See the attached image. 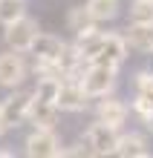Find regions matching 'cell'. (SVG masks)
<instances>
[{
	"mask_svg": "<svg viewBox=\"0 0 153 158\" xmlns=\"http://www.w3.org/2000/svg\"><path fill=\"white\" fill-rule=\"evenodd\" d=\"M81 86L87 89V95L104 98L110 92H116L119 86V66H107V63H87L81 72Z\"/></svg>",
	"mask_w": 153,
	"mask_h": 158,
	"instance_id": "obj_1",
	"label": "cell"
},
{
	"mask_svg": "<svg viewBox=\"0 0 153 158\" xmlns=\"http://www.w3.org/2000/svg\"><path fill=\"white\" fill-rule=\"evenodd\" d=\"M41 35V26H38V20L26 12L23 17H17V20L6 23L3 26V40H6V49H15V52H23L29 55L35 38Z\"/></svg>",
	"mask_w": 153,
	"mask_h": 158,
	"instance_id": "obj_2",
	"label": "cell"
},
{
	"mask_svg": "<svg viewBox=\"0 0 153 158\" xmlns=\"http://www.w3.org/2000/svg\"><path fill=\"white\" fill-rule=\"evenodd\" d=\"M23 152L29 158H61L64 155V141L55 129L32 127V132L23 141Z\"/></svg>",
	"mask_w": 153,
	"mask_h": 158,
	"instance_id": "obj_3",
	"label": "cell"
},
{
	"mask_svg": "<svg viewBox=\"0 0 153 158\" xmlns=\"http://www.w3.org/2000/svg\"><path fill=\"white\" fill-rule=\"evenodd\" d=\"M119 132L121 129H116V127H110V124H104V121L95 118L92 124L84 129L81 141L87 144V150H90L92 158H104V155H113L116 141H119Z\"/></svg>",
	"mask_w": 153,
	"mask_h": 158,
	"instance_id": "obj_4",
	"label": "cell"
},
{
	"mask_svg": "<svg viewBox=\"0 0 153 158\" xmlns=\"http://www.w3.org/2000/svg\"><path fill=\"white\" fill-rule=\"evenodd\" d=\"M29 106H32V89H9V95L0 101V115H3V124L9 129L26 124V115H29Z\"/></svg>",
	"mask_w": 153,
	"mask_h": 158,
	"instance_id": "obj_5",
	"label": "cell"
},
{
	"mask_svg": "<svg viewBox=\"0 0 153 158\" xmlns=\"http://www.w3.org/2000/svg\"><path fill=\"white\" fill-rule=\"evenodd\" d=\"M29 75H32V72H29V63H26L23 52H15V49L0 52V86H3V89L23 86Z\"/></svg>",
	"mask_w": 153,
	"mask_h": 158,
	"instance_id": "obj_6",
	"label": "cell"
},
{
	"mask_svg": "<svg viewBox=\"0 0 153 158\" xmlns=\"http://www.w3.org/2000/svg\"><path fill=\"white\" fill-rule=\"evenodd\" d=\"M130 112L139 121L153 115V69H139L133 75V101Z\"/></svg>",
	"mask_w": 153,
	"mask_h": 158,
	"instance_id": "obj_7",
	"label": "cell"
},
{
	"mask_svg": "<svg viewBox=\"0 0 153 158\" xmlns=\"http://www.w3.org/2000/svg\"><path fill=\"white\" fill-rule=\"evenodd\" d=\"M90 101L92 98L81 86V78H61V89H58V98H55L61 112H87Z\"/></svg>",
	"mask_w": 153,
	"mask_h": 158,
	"instance_id": "obj_8",
	"label": "cell"
},
{
	"mask_svg": "<svg viewBox=\"0 0 153 158\" xmlns=\"http://www.w3.org/2000/svg\"><path fill=\"white\" fill-rule=\"evenodd\" d=\"M127 55H130V46H127L121 32H104L101 35V49H98V55H95L90 63H107V66H119L121 69V63L127 60Z\"/></svg>",
	"mask_w": 153,
	"mask_h": 158,
	"instance_id": "obj_9",
	"label": "cell"
},
{
	"mask_svg": "<svg viewBox=\"0 0 153 158\" xmlns=\"http://www.w3.org/2000/svg\"><path fill=\"white\" fill-rule=\"evenodd\" d=\"M95 118L110 124V127H116V129H121L130 118V106L124 104L116 92H110L104 98H95Z\"/></svg>",
	"mask_w": 153,
	"mask_h": 158,
	"instance_id": "obj_10",
	"label": "cell"
},
{
	"mask_svg": "<svg viewBox=\"0 0 153 158\" xmlns=\"http://www.w3.org/2000/svg\"><path fill=\"white\" fill-rule=\"evenodd\" d=\"M26 124L41 127V129H58V124H61V109H58V104L32 98V106H29V115H26Z\"/></svg>",
	"mask_w": 153,
	"mask_h": 158,
	"instance_id": "obj_11",
	"label": "cell"
},
{
	"mask_svg": "<svg viewBox=\"0 0 153 158\" xmlns=\"http://www.w3.org/2000/svg\"><path fill=\"white\" fill-rule=\"evenodd\" d=\"M113 155H119V158H150L153 150H150V141L142 132H119Z\"/></svg>",
	"mask_w": 153,
	"mask_h": 158,
	"instance_id": "obj_12",
	"label": "cell"
},
{
	"mask_svg": "<svg viewBox=\"0 0 153 158\" xmlns=\"http://www.w3.org/2000/svg\"><path fill=\"white\" fill-rule=\"evenodd\" d=\"M64 46H66V40H64V38H58V35H49V32H41V35L35 38V43H32L29 55H32V60L58 63L61 52H64Z\"/></svg>",
	"mask_w": 153,
	"mask_h": 158,
	"instance_id": "obj_13",
	"label": "cell"
},
{
	"mask_svg": "<svg viewBox=\"0 0 153 158\" xmlns=\"http://www.w3.org/2000/svg\"><path fill=\"white\" fill-rule=\"evenodd\" d=\"M124 40H127L130 52L136 55H153V26L150 23H130L124 26Z\"/></svg>",
	"mask_w": 153,
	"mask_h": 158,
	"instance_id": "obj_14",
	"label": "cell"
},
{
	"mask_svg": "<svg viewBox=\"0 0 153 158\" xmlns=\"http://www.w3.org/2000/svg\"><path fill=\"white\" fill-rule=\"evenodd\" d=\"M87 12L95 23H110V20H116V17L121 15V0H87Z\"/></svg>",
	"mask_w": 153,
	"mask_h": 158,
	"instance_id": "obj_15",
	"label": "cell"
},
{
	"mask_svg": "<svg viewBox=\"0 0 153 158\" xmlns=\"http://www.w3.org/2000/svg\"><path fill=\"white\" fill-rule=\"evenodd\" d=\"M95 23L92 17H90V12H87V6H72L70 12H66V29H70L72 35H81V32H90V29H95Z\"/></svg>",
	"mask_w": 153,
	"mask_h": 158,
	"instance_id": "obj_16",
	"label": "cell"
},
{
	"mask_svg": "<svg viewBox=\"0 0 153 158\" xmlns=\"http://www.w3.org/2000/svg\"><path fill=\"white\" fill-rule=\"evenodd\" d=\"M58 89H61V78L58 75H41V78H35L32 98H38V101H52V104H55Z\"/></svg>",
	"mask_w": 153,
	"mask_h": 158,
	"instance_id": "obj_17",
	"label": "cell"
},
{
	"mask_svg": "<svg viewBox=\"0 0 153 158\" xmlns=\"http://www.w3.org/2000/svg\"><path fill=\"white\" fill-rule=\"evenodd\" d=\"M127 20L130 23H150L153 26V0H130Z\"/></svg>",
	"mask_w": 153,
	"mask_h": 158,
	"instance_id": "obj_18",
	"label": "cell"
},
{
	"mask_svg": "<svg viewBox=\"0 0 153 158\" xmlns=\"http://www.w3.org/2000/svg\"><path fill=\"white\" fill-rule=\"evenodd\" d=\"M26 15V0H0V23H12Z\"/></svg>",
	"mask_w": 153,
	"mask_h": 158,
	"instance_id": "obj_19",
	"label": "cell"
},
{
	"mask_svg": "<svg viewBox=\"0 0 153 158\" xmlns=\"http://www.w3.org/2000/svg\"><path fill=\"white\" fill-rule=\"evenodd\" d=\"M84 155H90V150H87L84 141H78V144H72V147H64V155L61 158H84Z\"/></svg>",
	"mask_w": 153,
	"mask_h": 158,
	"instance_id": "obj_20",
	"label": "cell"
},
{
	"mask_svg": "<svg viewBox=\"0 0 153 158\" xmlns=\"http://www.w3.org/2000/svg\"><path fill=\"white\" fill-rule=\"evenodd\" d=\"M142 124H145V129L153 135V115H147V118H142Z\"/></svg>",
	"mask_w": 153,
	"mask_h": 158,
	"instance_id": "obj_21",
	"label": "cell"
},
{
	"mask_svg": "<svg viewBox=\"0 0 153 158\" xmlns=\"http://www.w3.org/2000/svg\"><path fill=\"white\" fill-rule=\"evenodd\" d=\"M0 158H15V150H0Z\"/></svg>",
	"mask_w": 153,
	"mask_h": 158,
	"instance_id": "obj_22",
	"label": "cell"
},
{
	"mask_svg": "<svg viewBox=\"0 0 153 158\" xmlns=\"http://www.w3.org/2000/svg\"><path fill=\"white\" fill-rule=\"evenodd\" d=\"M6 132H9V127H6V124H3V115H0V138H3V135H6Z\"/></svg>",
	"mask_w": 153,
	"mask_h": 158,
	"instance_id": "obj_23",
	"label": "cell"
}]
</instances>
